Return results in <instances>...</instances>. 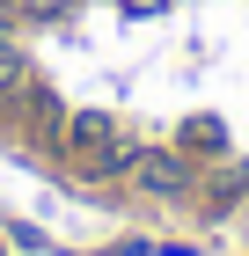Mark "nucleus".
<instances>
[{
	"mask_svg": "<svg viewBox=\"0 0 249 256\" xmlns=\"http://www.w3.org/2000/svg\"><path fill=\"white\" fill-rule=\"evenodd\" d=\"M125 168H132V176L147 183V190H161V198H169V190H183V168H176L169 154H132Z\"/></svg>",
	"mask_w": 249,
	"mask_h": 256,
	"instance_id": "nucleus-1",
	"label": "nucleus"
}]
</instances>
